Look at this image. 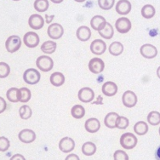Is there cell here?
I'll return each mask as SVG.
<instances>
[{
	"label": "cell",
	"instance_id": "obj_1",
	"mask_svg": "<svg viewBox=\"0 0 160 160\" xmlns=\"http://www.w3.org/2000/svg\"><path fill=\"white\" fill-rule=\"evenodd\" d=\"M137 144V138L132 133H124L120 137V145L124 149H133Z\"/></svg>",
	"mask_w": 160,
	"mask_h": 160
},
{
	"label": "cell",
	"instance_id": "obj_25",
	"mask_svg": "<svg viewBox=\"0 0 160 160\" xmlns=\"http://www.w3.org/2000/svg\"><path fill=\"white\" fill-rule=\"evenodd\" d=\"M134 131L139 136H144L148 132V123L144 121H139L134 126Z\"/></svg>",
	"mask_w": 160,
	"mask_h": 160
},
{
	"label": "cell",
	"instance_id": "obj_38",
	"mask_svg": "<svg viewBox=\"0 0 160 160\" xmlns=\"http://www.w3.org/2000/svg\"><path fill=\"white\" fill-rule=\"evenodd\" d=\"M9 146H10V142L9 139L4 136H1L0 137V152H6L9 148Z\"/></svg>",
	"mask_w": 160,
	"mask_h": 160
},
{
	"label": "cell",
	"instance_id": "obj_13",
	"mask_svg": "<svg viewBox=\"0 0 160 160\" xmlns=\"http://www.w3.org/2000/svg\"><path fill=\"white\" fill-rule=\"evenodd\" d=\"M107 49V44L102 39H95L90 44V50L96 56H101Z\"/></svg>",
	"mask_w": 160,
	"mask_h": 160
},
{
	"label": "cell",
	"instance_id": "obj_32",
	"mask_svg": "<svg viewBox=\"0 0 160 160\" xmlns=\"http://www.w3.org/2000/svg\"><path fill=\"white\" fill-rule=\"evenodd\" d=\"M6 97L10 102H19V89L17 88H10L8 89L6 93Z\"/></svg>",
	"mask_w": 160,
	"mask_h": 160
},
{
	"label": "cell",
	"instance_id": "obj_27",
	"mask_svg": "<svg viewBox=\"0 0 160 160\" xmlns=\"http://www.w3.org/2000/svg\"><path fill=\"white\" fill-rule=\"evenodd\" d=\"M99 34L101 35V37L106 39H111L113 37V28L110 23L107 22V24L105 26V28L99 32Z\"/></svg>",
	"mask_w": 160,
	"mask_h": 160
},
{
	"label": "cell",
	"instance_id": "obj_36",
	"mask_svg": "<svg viewBox=\"0 0 160 160\" xmlns=\"http://www.w3.org/2000/svg\"><path fill=\"white\" fill-rule=\"evenodd\" d=\"M10 73V68L5 62H0V78L8 77Z\"/></svg>",
	"mask_w": 160,
	"mask_h": 160
},
{
	"label": "cell",
	"instance_id": "obj_23",
	"mask_svg": "<svg viewBox=\"0 0 160 160\" xmlns=\"http://www.w3.org/2000/svg\"><path fill=\"white\" fill-rule=\"evenodd\" d=\"M108 50L112 56H120L123 51V45L120 42H112L110 44Z\"/></svg>",
	"mask_w": 160,
	"mask_h": 160
},
{
	"label": "cell",
	"instance_id": "obj_16",
	"mask_svg": "<svg viewBox=\"0 0 160 160\" xmlns=\"http://www.w3.org/2000/svg\"><path fill=\"white\" fill-rule=\"evenodd\" d=\"M116 11L121 16L128 15L131 10V3L128 0H119L116 4Z\"/></svg>",
	"mask_w": 160,
	"mask_h": 160
},
{
	"label": "cell",
	"instance_id": "obj_24",
	"mask_svg": "<svg viewBox=\"0 0 160 160\" xmlns=\"http://www.w3.org/2000/svg\"><path fill=\"white\" fill-rule=\"evenodd\" d=\"M56 46H57V44L56 42H54L53 40H48L41 45V50L43 53L49 55V54H53L56 51Z\"/></svg>",
	"mask_w": 160,
	"mask_h": 160
},
{
	"label": "cell",
	"instance_id": "obj_22",
	"mask_svg": "<svg viewBox=\"0 0 160 160\" xmlns=\"http://www.w3.org/2000/svg\"><path fill=\"white\" fill-rule=\"evenodd\" d=\"M118 117H119V115L116 113V112H109V113H108L104 119L105 125L109 129L116 128V121H117Z\"/></svg>",
	"mask_w": 160,
	"mask_h": 160
},
{
	"label": "cell",
	"instance_id": "obj_21",
	"mask_svg": "<svg viewBox=\"0 0 160 160\" xmlns=\"http://www.w3.org/2000/svg\"><path fill=\"white\" fill-rule=\"evenodd\" d=\"M49 80L53 86L60 87L65 83V76L60 72H56L50 75Z\"/></svg>",
	"mask_w": 160,
	"mask_h": 160
},
{
	"label": "cell",
	"instance_id": "obj_12",
	"mask_svg": "<svg viewBox=\"0 0 160 160\" xmlns=\"http://www.w3.org/2000/svg\"><path fill=\"white\" fill-rule=\"evenodd\" d=\"M59 148L64 153H69L75 148V142L70 137H64L59 142Z\"/></svg>",
	"mask_w": 160,
	"mask_h": 160
},
{
	"label": "cell",
	"instance_id": "obj_15",
	"mask_svg": "<svg viewBox=\"0 0 160 160\" xmlns=\"http://www.w3.org/2000/svg\"><path fill=\"white\" fill-rule=\"evenodd\" d=\"M28 24H29V27L32 28L33 30H39L44 25V20L39 15L34 14L30 16V18L28 20Z\"/></svg>",
	"mask_w": 160,
	"mask_h": 160
},
{
	"label": "cell",
	"instance_id": "obj_46",
	"mask_svg": "<svg viewBox=\"0 0 160 160\" xmlns=\"http://www.w3.org/2000/svg\"><path fill=\"white\" fill-rule=\"evenodd\" d=\"M158 132H159V136H160V127H159V130H158Z\"/></svg>",
	"mask_w": 160,
	"mask_h": 160
},
{
	"label": "cell",
	"instance_id": "obj_3",
	"mask_svg": "<svg viewBox=\"0 0 160 160\" xmlns=\"http://www.w3.org/2000/svg\"><path fill=\"white\" fill-rule=\"evenodd\" d=\"M36 65H37L38 68L40 71L44 72H49L54 67V62H53L52 58H50L49 56H41L37 59L36 61Z\"/></svg>",
	"mask_w": 160,
	"mask_h": 160
},
{
	"label": "cell",
	"instance_id": "obj_10",
	"mask_svg": "<svg viewBox=\"0 0 160 160\" xmlns=\"http://www.w3.org/2000/svg\"><path fill=\"white\" fill-rule=\"evenodd\" d=\"M140 52L144 58L146 59H152L156 57L158 55V49L154 45L146 43L142 45L140 49Z\"/></svg>",
	"mask_w": 160,
	"mask_h": 160
},
{
	"label": "cell",
	"instance_id": "obj_34",
	"mask_svg": "<svg viewBox=\"0 0 160 160\" xmlns=\"http://www.w3.org/2000/svg\"><path fill=\"white\" fill-rule=\"evenodd\" d=\"M49 8L48 0H36L34 2V9L38 12H44Z\"/></svg>",
	"mask_w": 160,
	"mask_h": 160
},
{
	"label": "cell",
	"instance_id": "obj_45",
	"mask_svg": "<svg viewBox=\"0 0 160 160\" xmlns=\"http://www.w3.org/2000/svg\"><path fill=\"white\" fill-rule=\"evenodd\" d=\"M53 2H54V3H61L62 1H53Z\"/></svg>",
	"mask_w": 160,
	"mask_h": 160
},
{
	"label": "cell",
	"instance_id": "obj_44",
	"mask_svg": "<svg viewBox=\"0 0 160 160\" xmlns=\"http://www.w3.org/2000/svg\"><path fill=\"white\" fill-rule=\"evenodd\" d=\"M157 75H158V78H159V79H160V66H159V67H158V68Z\"/></svg>",
	"mask_w": 160,
	"mask_h": 160
},
{
	"label": "cell",
	"instance_id": "obj_30",
	"mask_svg": "<svg viewBox=\"0 0 160 160\" xmlns=\"http://www.w3.org/2000/svg\"><path fill=\"white\" fill-rule=\"evenodd\" d=\"M155 8L152 4H146L142 7V16L146 19L152 18L155 16Z\"/></svg>",
	"mask_w": 160,
	"mask_h": 160
},
{
	"label": "cell",
	"instance_id": "obj_43",
	"mask_svg": "<svg viewBox=\"0 0 160 160\" xmlns=\"http://www.w3.org/2000/svg\"><path fill=\"white\" fill-rule=\"evenodd\" d=\"M155 158L156 160H160V145L158 147L156 152H155Z\"/></svg>",
	"mask_w": 160,
	"mask_h": 160
},
{
	"label": "cell",
	"instance_id": "obj_28",
	"mask_svg": "<svg viewBox=\"0 0 160 160\" xmlns=\"http://www.w3.org/2000/svg\"><path fill=\"white\" fill-rule=\"evenodd\" d=\"M32 94L30 89L28 88H21L19 89V102L22 103L28 102L31 100Z\"/></svg>",
	"mask_w": 160,
	"mask_h": 160
},
{
	"label": "cell",
	"instance_id": "obj_9",
	"mask_svg": "<svg viewBox=\"0 0 160 160\" xmlns=\"http://www.w3.org/2000/svg\"><path fill=\"white\" fill-rule=\"evenodd\" d=\"M115 28L120 33H127L131 29V22L126 17H121L116 21Z\"/></svg>",
	"mask_w": 160,
	"mask_h": 160
},
{
	"label": "cell",
	"instance_id": "obj_11",
	"mask_svg": "<svg viewBox=\"0 0 160 160\" xmlns=\"http://www.w3.org/2000/svg\"><path fill=\"white\" fill-rule=\"evenodd\" d=\"M105 68V63L102 59L93 58L89 62V71L95 74H99L103 72Z\"/></svg>",
	"mask_w": 160,
	"mask_h": 160
},
{
	"label": "cell",
	"instance_id": "obj_5",
	"mask_svg": "<svg viewBox=\"0 0 160 160\" xmlns=\"http://www.w3.org/2000/svg\"><path fill=\"white\" fill-rule=\"evenodd\" d=\"M47 33L50 38L59 39L62 37V35L64 33V29L62 25L58 24V23H53L49 26Z\"/></svg>",
	"mask_w": 160,
	"mask_h": 160
},
{
	"label": "cell",
	"instance_id": "obj_8",
	"mask_svg": "<svg viewBox=\"0 0 160 160\" xmlns=\"http://www.w3.org/2000/svg\"><path fill=\"white\" fill-rule=\"evenodd\" d=\"M122 102L123 106H125L126 108H131L135 107L137 103V96L131 90H127L123 93L122 96Z\"/></svg>",
	"mask_w": 160,
	"mask_h": 160
},
{
	"label": "cell",
	"instance_id": "obj_26",
	"mask_svg": "<svg viewBox=\"0 0 160 160\" xmlns=\"http://www.w3.org/2000/svg\"><path fill=\"white\" fill-rule=\"evenodd\" d=\"M96 146L93 142H87L82 146V152L85 156H92L96 153Z\"/></svg>",
	"mask_w": 160,
	"mask_h": 160
},
{
	"label": "cell",
	"instance_id": "obj_17",
	"mask_svg": "<svg viewBox=\"0 0 160 160\" xmlns=\"http://www.w3.org/2000/svg\"><path fill=\"white\" fill-rule=\"evenodd\" d=\"M84 127H85L87 132L94 134V133L97 132L100 129L101 123L96 118H89L88 120H86V122L84 123Z\"/></svg>",
	"mask_w": 160,
	"mask_h": 160
},
{
	"label": "cell",
	"instance_id": "obj_18",
	"mask_svg": "<svg viewBox=\"0 0 160 160\" xmlns=\"http://www.w3.org/2000/svg\"><path fill=\"white\" fill-rule=\"evenodd\" d=\"M102 93L104 94L105 96H115L118 92V86L116 83L114 82H112V81H108V82H106V83L102 85Z\"/></svg>",
	"mask_w": 160,
	"mask_h": 160
},
{
	"label": "cell",
	"instance_id": "obj_37",
	"mask_svg": "<svg viewBox=\"0 0 160 160\" xmlns=\"http://www.w3.org/2000/svg\"><path fill=\"white\" fill-rule=\"evenodd\" d=\"M114 0H99L98 4L101 9L103 10H109L114 5Z\"/></svg>",
	"mask_w": 160,
	"mask_h": 160
},
{
	"label": "cell",
	"instance_id": "obj_31",
	"mask_svg": "<svg viewBox=\"0 0 160 160\" xmlns=\"http://www.w3.org/2000/svg\"><path fill=\"white\" fill-rule=\"evenodd\" d=\"M19 114H20V117L22 119L27 120L29 119L32 117V111L31 108L29 106L27 105H23L22 106L20 109H19Z\"/></svg>",
	"mask_w": 160,
	"mask_h": 160
},
{
	"label": "cell",
	"instance_id": "obj_6",
	"mask_svg": "<svg viewBox=\"0 0 160 160\" xmlns=\"http://www.w3.org/2000/svg\"><path fill=\"white\" fill-rule=\"evenodd\" d=\"M78 97L80 102L83 103H89L92 102L95 98V93L92 89H90L89 87H84L78 91Z\"/></svg>",
	"mask_w": 160,
	"mask_h": 160
},
{
	"label": "cell",
	"instance_id": "obj_4",
	"mask_svg": "<svg viewBox=\"0 0 160 160\" xmlns=\"http://www.w3.org/2000/svg\"><path fill=\"white\" fill-rule=\"evenodd\" d=\"M21 46H22V40L19 36L16 35L9 36L5 42V48L7 51L9 53L16 52L21 48Z\"/></svg>",
	"mask_w": 160,
	"mask_h": 160
},
{
	"label": "cell",
	"instance_id": "obj_39",
	"mask_svg": "<svg viewBox=\"0 0 160 160\" xmlns=\"http://www.w3.org/2000/svg\"><path fill=\"white\" fill-rule=\"evenodd\" d=\"M114 160H129V156L124 151L117 150L113 154Z\"/></svg>",
	"mask_w": 160,
	"mask_h": 160
},
{
	"label": "cell",
	"instance_id": "obj_2",
	"mask_svg": "<svg viewBox=\"0 0 160 160\" xmlns=\"http://www.w3.org/2000/svg\"><path fill=\"white\" fill-rule=\"evenodd\" d=\"M40 78V72L34 68H29L28 70H26L23 74V79L28 84H31L34 85L39 82Z\"/></svg>",
	"mask_w": 160,
	"mask_h": 160
},
{
	"label": "cell",
	"instance_id": "obj_35",
	"mask_svg": "<svg viewBox=\"0 0 160 160\" xmlns=\"http://www.w3.org/2000/svg\"><path fill=\"white\" fill-rule=\"evenodd\" d=\"M129 119L127 118L123 117V116H119L116 121V128L119 129H125L127 127L129 126Z\"/></svg>",
	"mask_w": 160,
	"mask_h": 160
},
{
	"label": "cell",
	"instance_id": "obj_20",
	"mask_svg": "<svg viewBox=\"0 0 160 160\" xmlns=\"http://www.w3.org/2000/svg\"><path fill=\"white\" fill-rule=\"evenodd\" d=\"M77 38L82 42H86L91 37V31L86 26H81L77 29L76 32Z\"/></svg>",
	"mask_w": 160,
	"mask_h": 160
},
{
	"label": "cell",
	"instance_id": "obj_42",
	"mask_svg": "<svg viewBox=\"0 0 160 160\" xmlns=\"http://www.w3.org/2000/svg\"><path fill=\"white\" fill-rule=\"evenodd\" d=\"M65 160H80V158L77 154H69L65 158Z\"/></svg>",
	"mask_w": 160,
	"mask_h": 160
},
{
	"label": "cell",
	"instance_id": "obj_7",
	"mask_svg": "<svg viewBox=\"0 0 160 160\" xmlns=\"http://www.w3.org/2000/svg\"><path fill=\"white\" fill-rule=\"evenodd\" d=\"M39 37L34 32H28L23 37V42L28 48H35L39 44Z\"/></svg>",
	"mask_w": 160,
	"mask_h": 160
},
{
	"label": "cell",
	"instance_id": "obj_33",
	"mask_svg": "<svg viewBox=\"0 0 160 160\" xmlns=\"http://www.w3.org/2000/svg\"><path fill=\"white\" fill-rule=\"evenodd\" d=\"M148 121L151 125H158L160 123V113L157 111H152L150 113H148Z\"/></svg>",
	"mask_w": 160,
	"mask_h": 160
},
{
	"label": "cell",
	"instance_id": "obj_40",
	"mask_svg": "<svg viewBox=\"0 0 160 160\" xmlns=\"http://www.w3.org/2000/svg\"><path fill=\"white\" fill-rule=\"evenodd\" d=\"M6 107L7 104L6 102H5V100H4L3 97L0 96V113H2V112H3L5 111Z\"/></svg>",
	"mask_w": 160,
	"mask_h": 160
},
{
	"label": "cell",
	"instance_id": "obj_14",
	"mask_svg": "<svg viewBox=\"0 0 160 160\" xmlns=\"http://www.w3.org/2000/svg\"><path fill=\"white\" fill-rule=\"evenodd\" d=\"M18 138L23 143H32L36 139V134L32 129H25L19 133Z\"/></svg>",
	"mask_w": 160,
	"mask_h": 160
},
{
	"label": "cell",
	"instance_id": "obj_19",
	"mask_svg": "<svg viewBox=\"0 0 160 160\" xmlns=\"http://www.w3.org/2000/svg\"><path fill=\"white\" fill-rule=\"evenodd\" d=\"M107 24V21L103 16H94L91 21H90V26L91 28L96 30V31L100 32L105 28V26Z\"/></svg>",
	"mask_w": 160,
	"mask_h": 160
},
{
	"label": "cell",
	"instance_id": "obj_41",
	"mask_svg": "<svg viewBox=\"0 0 160 160\" xmlns=\"http://www.w3.org/2000/svg\"><path fill=\"white\" fill-rule=\"evenodd\" d=\"M9 160H26V158L22 154H15V155H13L12 157L10 158Z\"/></svg>",
	"mask_w": 160,
	"mask_h": 160
},
{
	"label": "cell",
	"instance_id": "obj_29",
	"mask_svg": "<svg viewBox=\"0 0 160 160\" xmlns=\"http://www.w3.org/2000/svg\"><path fill=\"white\" fill-rule=\"evenodd\" d=\"M72 116L76 118V119H80L83 118V116L85 115V109L83 106L81 105H75L74 107H72L71 110Z\"/></svg>",
	"mask_w": 160,
	"mask_h": 160
}]
</instances>
